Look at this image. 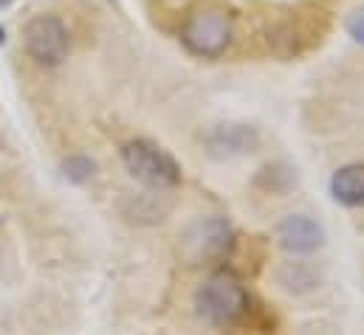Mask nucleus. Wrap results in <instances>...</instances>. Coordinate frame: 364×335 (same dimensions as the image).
<instances>
[{"label":"nucleus","mask_w":364,"mask_h":335,"mask_svg":"<svg viewBox=\"0 0 364 335\" xmlns=\"http://www.w3.org/2000/svg\"><path fill=\"white\" fill-rule=\"evenodd\" d=\"M249 293L240 282L237 273L220 268L215 270L195 293V310L203 322L215 324V327H226V324H235L240 322L246 313H249Z\"/></svg>","instance_id":"2"},{"label":"nucleus","mask_w":364,"mask_h":335,"mask_svg":"<svg viewBox=\"0 0 364 335\" xmlns=\"http://www.w3.org/2000/svg\"><path fill=\"white\" fill-rule=\"evenodd\" d=\"M122 161L127 172L144 183L147 189H159V192H167V189H176L181 183V167L178 161L159 144L147 141V138H136V141H127L122 147Z\"/></svg>","instance_id":"3"},{"label":"nucleus","mask_w":364,"mask_h":335,"mask_svg":"<svg viewBox=\"0 0 364 335\" xmlns=\"http://www.w3.org/2000/svg\"><path fill=\"white\" fill-rule=\"evenodd\" d=\"M23 45L26 54L40 65H60L71 51V37L60 17L37 14L23 28Z\"/></svg>","instance_id":"5"},{"label":"nucleus","mask_w":364,"mask_h":335,"mask_svg":"<svg viewBox=\"0 0 364 335\" xmlns=\"http://www.w3.org/2000/svg\"><path fill=\"white\" fill-rule=\"evenodd\" d=\"M348 31H350V37H353L356 43H362L364 45V11H353V14H350V20H348Z\"/></svg>","instance_id":"10"},{"label":"nucleus","mask_w":364,"mask_h":335,"mask_svg":"<svg viewBox=\"0 0 364 335\" xmlns=\"http://www.w3.org/2000/svg\"><path fill=\"white\" fill-rule=\"evenodd\" d=\"M232 34H235V17L223 3L215 0L198 3L181 26V43L186 45V51L203 60L220 57L229 48Z\"/></svg>","instance_id":"1"},{"label":"nucleus","mask_w":364,"mask_h":335,"mask_svg":"<svg viewBox=\"0 0 364 335\" xmlns=\"http://www.w3.org/2000/svg\"><path fill=\"white\" fill-rule=\"evenodd\" d=\"M65 175L71 180H88L93 175V161H88V158H68L65 161Z\"/></svg>","instance_id":"9"},{"label":"nucleus","mask_w":364,"mask_h":335,"mask_svg":"<svg viewBox=\"0 0 364 335\" xmlns=\"http://www.w3.org/2000/svg\"><path fill=\"white\" fill-rule=\"evenodd\" d=\"M235 246V231L223 217H200L181 234V256L189 265L223 262Z\"/></svg>","instance_id":"4"},{"label":"nucleus","mask_w":364,"mask_h":335,"mask_svg":"<svg viewBox=\"0 0 364 335\" xmlns=\"http://www.w3.org/2000/svg\"><path fill=\"white\" fill-rule=\"evenodd\" d=\"M257 144V133L243 124H223L209 136V147L218 155H237Z\"/></svg>","instance_id":"8"},{"label":"nucleus","mask_w":364,"mask_h":335,"mask_svg":"<svg viewBox=\"0 0 364 335\" xmlns=\"http://www.w3.org/2000/svg\"><path fill=\"white\" fill-rule=\"evenodd\" d=\"M277 243L288 253H314L325 243V229L308 214H291L277 226Z\"/></svg>","instance_id":"6"},{"label":"nucleus","mask_w":364,"mask_h":335,"mask_svg":"<svg viewBox=\"0 0 364 335\" xmlns=\"http://www.w3.org/2000/svg\"><path fill=\"white\" fill-rule=\"evenodd\" d=\"M331 194L342 206H364V164H348L333 172Z\"/></svg>","instance_id":"7"}]
</instances>
